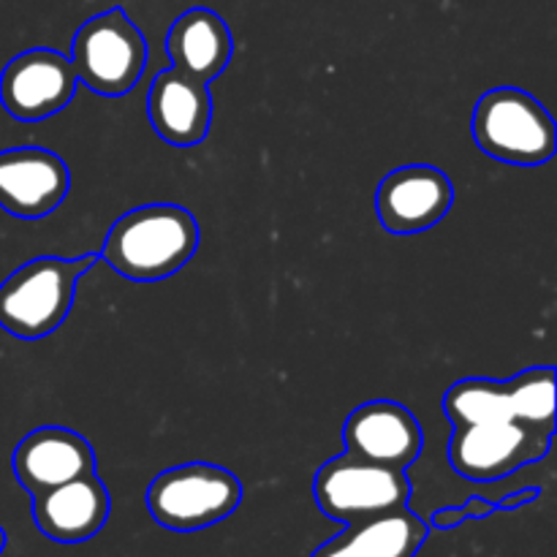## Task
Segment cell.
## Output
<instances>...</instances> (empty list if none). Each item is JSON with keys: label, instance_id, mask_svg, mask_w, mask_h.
<instances>
[{"label": "cell", "instance_id": "cell-4", "mask_svg": "<svg viewBox=\"0 0 557 557\" xmlns=\"http://www.w3.org/2000/svg\"><path fill=\"white\" fill-rule=\"evenodd\" d=\"M243 504V484L212 462H185L158 473L147 490V509L166 531L194 533L218 525Z\"/></svg>", "mask_w": 557, "mask_h": 557}, {"label": "cell", "instance_id": "cell-15", "mask_svg": "<svg viewBox=\"0 0 557 557\" xmlns=\"http://www.w3.org/2000/svg\"><path fill=\"white\" fill-rule=\"evenodd\" d=\"M166 54L172 69L210 85L232 63V30L215 11L188 9L169 27Z\"/></svg>", "mask_w": 557, "mask_h": 557}, {"label": "cell", "instance_id": "cell-17", "mask_svg": "<svg viewBox=\"0 0 557 557\" xmlns=\"http://www.w3.org/2000/svg\"><path fill=\"white\" fill-rule=\"evenodd\" d=\"M506 397L515 422L544 438H555V370L533 368L506 381Z\"/></svg>", "mask_w": 557, "mask_h": 557}, {"label": "cell", "instance_id": "cell-18", "mask_svg": "<svg viewBox=\"0 0 557 557\" xmlns=\"http://www.w3.org/2000/svg\"><path fill=\"white\" fill-rule=\"evenodd\" d=\"M444 413L455 428L479 422H504L511 419L506 381L462 379L451 384L444 395Z\"/></svg>", "mask_w": 557, "mask_h": 557}, {"label": "cell", "instance_id": "cell-14", "mask_svg": "<svg viewBox=\"0 0 557 557\" xmlns=\"http://www.w3.org/2000/svg\"><path fill=\"white\" fill-rule=\"evenodd\" d=\"M147 114L156 134L172 147H194L212 123L210 85L177 69L161 71L147 92Z\"/></svg>", "mask_w": 557, "mask_h": 557}, {"label": "cell", "instance_id": "cell-9", "mask_svg": "<svg viewBox=\"0 0 557 557\" xmlns=\"http://www.w3.org/2000/svg\"><path fill=\"white\" fill-rule=\"evenodd\" d=\"M455 183L430 163H408L386 174L375 190V215L397 237L428 232L449 215Z\"/></svg>", "mask_w": 557, "mask_h": 557}, {"label": "cell", "instance_id": "cell-6", "mask_svg": "<svg viewBox=\"0 0 557 557\" xmlns=\"http://www.w3.org/2000/svg\"><path fill=\"white\" fill-rule=\"evenodd\" d=\"M313 498L330 520L351 525L408 506L411 482L406 471L341 455L315 471Z\"/></svg>", "mask_w": 557, "mask_h": 557}, {"label": "cell", "instance_id": "cell-5", "mask_svg": "<svg viewBox=\"0 0 557 557\" xmlns=\"http://www.w3.org/2000/svg\"><path fill=\"white\" fill-rule=\"evenodd\" d=\"M76 82L98 96L117 98L139 85L147 69V41L123 9L90 16L71 44Z\"/></svg>", "mask_w": 557, "mask_h": 557}, {"label": "cell", "instance_id": "cell-1", "mask_svg": "<svg viewBox=\"0 0 557 557\" xmlns=\"http://www.w3.org/2000/svg\"><path fill=\"white\" fill-rule=\"evenodd\" d=\"M199 250V223L180 205H145L109 226L101 259L134 283H158L183 270Z\"/></svg>", "mask_w": 557, "mask_h": 557}, {"label": "cell", "instance_id": "cell-2", "mask_svg": "<svg viewBox=\"0 0 557 557\" xmlns=\"http://www.w3.org/2000/svg\"><path fill=\"white\" fill-rule=\"evenodd\" d=\"M101 261V253L79 259L38 256L0 283V330L20 341H41L65 324L74 308L76 283Z\"/></svg>", "mask_w": 557, "mask_h": 557}, {"label": "cell", "instance_id": "cell-3", "mask_svg": "<svg viewBox=\"0 0 557 557\" xmlns=\"http://www.w3.org/2000/svg\"><path fill=\"white\" fill-rule=\"evenodd\" d=\"M473 139L490 158L517 166H542L555 156L557 125L531 92L493 87L473 109Z\"/></svg>", "mask_w": 557, "mask_h": 557}, {"label": "cell", "instance_id": "cell-12", "mask_svg": "<svg viewBox=\"0 0 557 557\" xmlns=\"http://www.w3.org/2000/svg\"><path fill=\"white\" fill-rule=\"evenodd\" d=\"M11 468L22 487L30 495L47 493L65 482L96 473V451L69 428H38L16 444Z\"/></svg>", "mask_w": 557, "mask_h": 557}, {"label": "cell", "instance_id": "cell-20", "mask_svg": "<svg viewBox=\"0 0 557 557\" xmlns=\"http://www.w3.org/2000/svg\"><path fill=\"white\" fill-rule=\"evenodd\" d=\"M539 495H542V490H536V487L517 490L515 495H506V498H500V500H498V509H500V511L520 509V506H525V504H531V500H536Z\"/></svg>", "mask_w": 557, "mask_h": 557}, {"label": "cell", "instance_id": "cell-11", "mask_svg": "<svg viewBox=\"0 0 557 557\" xmlns=\"http://www.w3.org/2000/svg\"><path fill=\"white\" fill-rule=\"evenodd\" d=\"M346 455L379 466L408 471L422 455L424 435L419 419L395 400H370L354 408L343 428Z\"/></svg>", "mask_w": 557, "mask_h": 557}, {"label": "cell", "instance_id": "cell-10", "mask_svg": "<svg viewBox=\"0 0 557 557\" xmlns=\"http://www.w3.org/2000/svg\"><path fill=\"white\" fill-rule=\"evenodd\" d=\"M71 190L63 158L44 147L0 152V210L22 221H38L58 210Z\"/></svg>", "mask_w": 557, "mask_h": 557}, {"label": "cell", "instance_id": "cell-7", "mask_svg": "<svg viewBox=\"0 0 557 557\" xmlns=\"http://www.w3.org/2000/svg\"><path fill=\"white\" fill-rule=\"evenodd\" d=\"M553 441L522 428L515 419L455 428L449 438V462L471 482H495L542 460Z\"/></svg>", "mask_w": 557, "mask_h": 557}, {"label": "cell", "instance_id": "cell-19", "mask_svg": "<svg viewBox=\"0 0 557 557\" xmlns=\"http://www.w3.org/2000/svg\"><path fill=\"white\" fill-rule=\"evenodd\" d=\"M498 509V500L490 498H471L462 506H446L438 509L430 517V525L441 528V531H449V528H460L468 520H484V517H493Z\"/></svg>", "mask_w": 557, "mask_h": 557}, {"label": "cell", "instance_id": "cell-21", "mask_svg": "<svg viewBox=\"0 0 557 557\" xmlns=\"http://www.w3.org/2000/svg\"><path fill=\"white\" fill-rule=\"evenodd\" d=\"M3 547H5V533L3 528H0V553H3Z\"/></svg>", "mask_w": 557, "mask_h": 557}, {"label": "cell", "instance_id": "cell-8", "mask_svg": "<svg viewBox=\"0 0 557 557\" xmlns=\"http://www.w3.org/2000/svg\"><path fill=\"white\" fill-rule=\"evenodd\" d=\"M74 65L58 49H25L0 71V103L22 123H38L63 112L76 92Z\"/></svg>", "mask_w": 557, "mask_h": 557}, {"label": "cell", "instance_id": "cell-13", "mask_svg": "<svg viewBox=\"0 0 557 557\" xmlns=\"http://www.w3.org/2000/svg\"><path fill=\"white\" fill-rule=\"evenodd\" d=\"M30 498L33 522L44 536L58 544L90 542L101 533L112 511V498L98 473H87Z\"/></svg>", "mask_w": 557, "mask_h": 557}, {"label": "cell", "instance_id": "cell-16", "mask_svg": "<svg viewBox=\"0 0 557 557\" xmlns=\"http://www.w3.org/2000/svg\"><path fill=\"white\" fill-rule=\"evenodd\" d=\"M424 539L428 522L403 506L370 520L351 522L310 557H417Z\"/></svg>", "mask_w": 557, "mask_h": 557}]
</instances>
